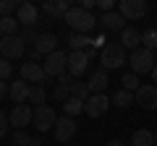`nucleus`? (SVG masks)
Here are the masks:
<instances>
[{
    "label": "nucleus",
    "instance_id": "obj_11",
    "mask_svg": "<svg viewBox=\"0 0 157 146\" xmlns=\"http://www.w3.org/2000/svg\"><path fill=\"white\" fill-rule=\"evenodd\" d=\"M52 133H55V138H58V141H63V144H66V141H71L73 136L78 133V125H76V120H73V118L63 115V118H58L55 130H52Z\"/></svg>",
    "mask_w": 157,
    "mask_h": 146
},
{
    "label": "nucleus",
    "instance_id": "obj_45",
    "mask_svg": "<svg viewBox=\"0 0 157 146\" xmlns=\"http://www.w3.org/2000/svg\"><path fill=\"white\" fill-rule=\"evenodd\" d=\"M155 57H157V50H155Z\"/></svg>",
    "mask_w": 157,
    "mask_h": 146
},
{
    "label": "nucleus",
    "instance_id": "obj_23",
    "mask_svg": "<svg viewBox=\"0 0 157 146\" xmlns=\"http://www.w3.org/2000/svg\"><path fill=\"white\" fill-rule=\"evenodd\" d=\"M13 144L16 146H42V141H39V136H29L26 130H16L13 133Z\"/></svg>",
    "mask_w": 157,
    "mask_h": 146
},
{
    "label": "nucleus",
    "instance_id": "obj_42",
    "mask_svg": "<svg viewBox=\"0 0 157 146\" xmlns=\"http://www.w3.org/2000/svg\"><path fill=\"white\" fill-rule=\"evenodd\" d=\"M152 81L157 84V65H155V71H152Z\"/></svg>",
    "mask_w": 157,
    "mask_h": 146
},
{
    "label": "nucleus",
    "instance_id": "obj_20",
    "mask_svg": "<svg viewBox=\"0 0 157 146\" xmlns=\"http://www.w3.org/2000/svg\"><path fill=\"white\" fill-rule=\"evenodd\" d=\"M86 84H89V91L92 94H102V91L107 89V84H110V76H107V71H94L89 76V81H86Z\"/></svg>",
    "mask_w": 157,
    "mask_h": 146
},
{
    "label": "nucleus",
    "instance_id": "obj_38",
    "mask_svg": "<svg viewBox=\"0 0 157 146\" xmlns=\"http://www.w3.org/2000/svg\"><path fill=\"white\" fill-rule=\"evenodd\" d=\"M97 5L102 8V13H110L113 11V0H97Z\"/></svg>",
    "mask_w": 157,
    "mask_h": 146
},
{
    "label": "nucleus",
    "instance_id": "obj_29",
    "mask_svg": "<svg viewBox=\"0 0 157 146\" xmlns=\"http://www.w3.org/2000/svg\"><path fill=\"white\" fill-rule=\"evenodd\" d=\"M63 112H66L68 118H73V115H81V112H84V102H81V99H73V97H71V99L63 104Z\"/></svg>",
    "mask_w": 157,
    "mask_h": 146
},
{
    "label": "nucleus",
    "instance_id": "obj_7",
    "mask_svg": "<svg viewBox=\"0 0 157 146\" xmlns=\"http://www.w3.org/2000/svg\"><path fill=\"white\" fill-rule=\"evenodd\" d=\"M134 104H139L141 110H157V86L141 84L139 91L134 94Z\"/></svg>",
    "mask_w": 157,
    "mask_h": 146
},
{
    "label": "nucleus",
    "instance_id": "obj_3",
    "mask_svg": "<svg viewBox=\"0 0 157 146\" xmlns=\"http://www.w3.org/2000/svg\"><path fill=\"white\" fill-rule=\"evenodd\" d=\"M42 68H45V76H47V78H58V76H63V73L68 71V52L55 50L52 55L45 57Z\"/></svg>",
    "mask_w": 157,
    "mask_h": 146
},
{
    "label": "nucleus",
    "instance_id": "obj_8",
    "mask_svg": "<svg viewBox=\"0 0 157 146\" xmlns=\"http://www.w3.org/2000/svg\"><path fill=\"white\" fill-rule=\"evenodd\" d=\"M8 120H11V125L16 130H24L34 120V110L29 104H13V110L8 112Z\"/></svg>",
    "mask_w": 157,
    "mask_h": 146
},
{
    "label": "nucleus",
    "instance_id": "obj_25",
    "mask_svg": "<svg viewBox=\"0 0 157 146\" xmlns=\"http://www.w3.org/2000/svg\"><path fill=\"white\" fill-rule=\"evenodd\" d=\"M47 102V91H45V86L39 84V86H32L29 89V104H37V107H42Z\"/></svg>",
    "mask_w": 157,
    "mask_h": 146
},
{
    "label": "nucleus",
    "instance_id": "obj_40",
    "mask_svg": "<svg viewBox=\"0 0 157 146\" xmlns=\"http://www.w3.org/2000/svg\"><path fill=\"white\" fill-rule=\"evenodd\" d=\"M39 60H42V55H39L37 50H32V52H29V63H37V65H39Z\"/></svg>",
    "mask_w": 157,
    "mask_h": 146
},
{
    "label": "nucleus",
    "instance_id": "obj_4",
    "mask_svg": "<svg viewBox=\"0 0 157 146\" xmlns=\"http://www.w3.org/2000/svg\"><path fill=\"white\" fill-rule=\"evenodd\" d=\"M155 52L147 50V47H139L136 52H131V73L141 76V73H152L155 71Z\"/></svg>",
    "mask_w": 157,
    "mask_h": 146
},
{
    "label": "nucleus",
    "instance_id": "obj_12",
    "mask_svg": "<svg viewBox=\"0 0 157 146\" xmlns=\"http://www.w3.org/2000/svg\"><path fill=\"white\" fill-rule=\"evenodd\" d=\"M16 21L24 24V29H32L39 24V8L32 3H21V8L16 11Z\"/></svg>",
    "mask_w": 157,
    "mask_h": 146
},
{
    "label": "nucleus",
    "instance_id": "obj_2",
    "mask_svg": "<svg viewBox=\"0 0 157 146\" xmlns=\"http://www.w3.org/2000/svg\"><path fill=\"white\" fill-rule=\"evenodd\" d=\"M63 21H66L76 34H89L92 29L97 26V18L92 16L89 11H81L78 5H76V8H71V11L66 13V18H63Z\"/></svg>",
    "mask_w": 157,
    "mask_h": 146
},
{
    "label": "nucleus",
    "instance_id": "obj_32",
    "mask_svg": "<svg viewBox=\"0 0 157 146\" xmlns=\"http://www.w3.org/2000/svg\"><path fill=\"white\" fill-rule=\"evenodd\" d=\"M52 99L66 104V102L71 99V86H60V84H58V86H55V91H52Z\"/></svg>",
    "mask_w": 157,
    "mask_h": 146
},
{
    "label": "nucleus",
    "instance_id": "obj_41",
    "mask_svg": "<svg viewBox=\"0 0 157 146\" xmlns=\"http://www.w3.org/2000/svg\"><path fill=\"white\" fill-rule=\"evenodd\" d=\"M105 146H126V144H123V141H118V138H113V141H107Z\"/></svg>",
    "mask_w": 157,
    "mask_h": 146
},
{
    "label": "nucleus",
    "instance_id": "obj_5",
    "mask_svg": "<svg viewBox=\"0 0 157 146\" xmlns=\"http://www.w3.org/2000/svg\"><path fill=\"white\" fill-rule=\"evenodd\" d=\"M34 125H37L39 133H47V130H55V123H58V115L52 107L42 104V107H34Z\"/></svg>",
    "mask_w": 157,
    "mask_h": 146
},
{
    "label": "nucleus",
    "instance_id": "obj_18",
    "mask_svg": "<svg viewBox=\"0 0 157 146\" xmlns=\"http://www.w3.org/2000/svg\"><path fill=\"white\" fill-rule=\"evenodd\" d=\"M29 89H32V86H29L24 78L21 81H13V84H11V94H8V97H11L13 104H26V102H29Z\"/></svg>",
    "mask_w": 157,
    "mask_h": 146
},
{
    "label": "nucleus",
    "instance_id": "obj_1",
    "mask_svg": "<svg viewBox=\"0 0 157 146\" xmlns=\"http://www.w3.org/2000/svg\"><path fill=\"white\" fill-rule=\"evenodd\" d=\"M126 63V47L121 42H110L100 50V65L102 71H115Z\"/></svg>",
    "mask_w": 157,
    "mask_h": 146
},
{
    "label": "nucleus",
    "instance_id": "obj_10",
    "mask_svg": "<svg viewBox=\"0 0 157 146\" xmlns=\"http://www.w3.org/2000/svg\"><path fill=\"white\" fill-rule=\"evenodd\" d=\"M121 16L126 21H139V18L147 16V3L144 0H121Z\"/></svg>",
    "mask_w": 157,
    "mask_h": 146
},
{
    "label": "nucleus",
    "instance_id": "obj_6",
    "mask_svg": "<svg viewBox=\"0 0 157 146\" xmlns=\"http://www.w3.org/2000/svg\"><path fill=\"white\" fill-rule=\"evenodd\" d=\"M24 39L21 37H3V42H0V57H6V60H18V57H24Z\"/></svg>",
    "mask_w": 157,
    "mask_h": 146
},
{
    "label": "nucleus",
    "instance_id": "obj_26",
    "mask_svg": "<svg viewBox=\"0 0 157 146\" xmlns=\"http://www.w3.org/2000/svg\"><path fill=\"white\" fill-rule=\"evenodd\" d=\"M71 97H73V99H81V102H86V99L92 97L89 84H84V81H76V84L71 86Z\"/></svg>",
    "mask_w": 157,
    "mask_h": 146
},
{
    "label": "nucleus",
    "instance_id": "obj_13",
    "mask_svg": "<svg viewBox=\"0 0 157 146\" xmlns=\"http://www.w3.org/2000/svg\"><path fill=\"white\" fill-rule=\"evenodd\" d=\"M21 78L26 84H32V86H39L47 76H45V68L42 65H37V63H24L21 65Z\"/></svg>",
    "mask_w": 157,
    "mask_h": 146
},
{
    "label": "nucleus",
    "instance_id": "obj_30",
    "mask_svg": "<svg viewBox=\"0 0 157 146\" xmlns=\"http://www.w3.org/2000/svg\"><path fill=\"white\" fill-rule=\"evenodd\" d=\"M141 45H144L147 50H152V52L157 50V29H147V31H141Z\"/></svg>",
    "mask_w": 157,
    "mask_h": 146
},
{
    "label": "nucleus",
    "instance_id": "obj_44",
    "mask_svg": "<svg viewBox=\"0 0 157 146\" xmlns=\"http://www.w3.org/2000/svg\"><path fill=\"white\" fill-rule=\"evenodd\" d=\"M0 42H3V34H0Z\"/></svg>",
    "mask_w": 157,
    "mask_h": 146
},
{
    "label": "nucleus",
    "instance_id": "obj_34",
    "mask_svg": "<svg viewBox=\"0 0 157 146\" xmlns=\"http://www.w3.org/2000/svg\"><path fill=\"white\" fill-rule=\"evenodd\" d=\"M13 76V65L6 60V57H0V81H8Z\"/></svg>",
    "mask_w": 157,
    "mask_h": 146
},
{
    "label": "nucleus",
    "instance_id": "obj_37",
    "mask_svg": "<svg viewBox=\"0 0 157 146\" xmlns=\"http://www.w3.org/2000/svg\"><path fill=\"white\" fill-rule=\"evenodd\" d=\"M97 5V0H81V3H78V8H81V11H89L92 13V8Z\"/></svg>",
    "mask_w": 157,
    "mask_h": 146
},
{
    "label": "nucleus",
    "instance_id": "obj_27",
    "mask_svg": "<svg viewBox=\"0 0 157 146\" xmlns=\"http://www.w3.org/2000/svg\"><path fill=\"white\" fill-rule=\"evenodd\" d=\"M131 102H134V94H131V91H126V89H121V91H115V94H113V104L121 107V110L131 107Z\"/></svg>",
    "mask_w": 157,
    "mask_h": 146
},
{
    "label": "nucleus",
    "instance_id": "obj_33",
    "mask_svg": "<svg viewBox=\"0 0 157 146\" xmlns=\"http://www.w3.org/2000/svg\"><path fill=\"white\" fill-rule=\"evenodd\" d=\"M18 37H21V39H24V45H34V42H37L39 39V31H37V29H24V31L21 34H18Z\"/></svg>",
    "mask_w": 157,
    "mask_h": 146
},
{
    "label": "nucleus",
    "instance_id": "obj_24",
    "mask_svg": "<svg viewBox=\"0 0 157 146\" xmlns=\"http://www.w3.org/2000/svg\"><path fill=\"white\" fill-rule=\"evenodd\" d=\"M16 31H18V21L13 16L0 18V34H3V37H16Z\"/></svg>",
    "mask_w": 157,
    "mask_h": 146
},
{
    "label": "nucleus",
    "instance_id": "obj_31",
    "mask_svg": "<svg viewBox=\"0 0 157 146\" xmlns=\"http://www.w3.org/2000/svg\"><path fill=\"white\" fill-rule=\"evenodd\" d=\"M18 8H21V3H18V0H0V18L16 13Z\"/></svg>",
    "mask_w": 157,
    "mask_h": 146
},
{
    "label": "nucleus",
    "instance_id": "obj_14",
    "mask_svg": "<svg viewBox=\"0 0 157 146\" xmlns=\"http://www.w3.org/2000/svg\"><path fill=\"white\" fill-rule=\"evenodd\" d=\"M86 65H89L86 52H68V73H71L73 78L84 76V73H86Z\"/></svg>",
    "mask_w": 157,
    "mask_h": 146
},
{
    "label": "nucleus",
    "instance_id": "obj_43",
    "mask_svg": "<svg viewBox=\"0 0 157 146\" xmlns=\"http://www.w3.org/2000/svg\"><path fill=\"white\" fill-rule=\"evenodd\" d=\"M155 146H157V130H155Z\"/></svg>",
    "mask_w": 157,
    "mask_h": 146
},
{
    "label": "nucleus",
    "instance_id": "obj_16",
    "mask_svg": "<svg viewBox=\"0 0 157 146\" xmlns=\"http://www.w3.org/2000/svg\"><path fill=\"white\" fill-rule=\"evenodd\" d=\"M97 21L102 24V29H105V31H123V29H126V18L121 16V13H115V11L102 13Z\"/></svg>",
    "mask_w": 157,
    "mask_h": 146
},
{
    "label": "nucleus",
    "instance_id": "obj_36",
    "mask_svg": "<svg viewBox=\"0 0 157 146\" xmlns=\"http://www.w3.org/2000/svg\"><path fill=\"white\" fill-rule=\"evenodd\" d=\"M58 84H60V86H73V84H76V81H73V76H71V73H63V76H58Z\"/></svg>",
    "mask_w": 157,
    "mask_h": 146
},
{
    "label": "nucleus",
    "instance_id": "obj_21",
    "mask_svg": "<svg viewBox=\"0 0 157 146\" xmlns=\"http://www.w3.org/2000/svg\"><path fill=\"white\" fill-rule=\"evenodd\" d=\"M92 42H94V39H89V34H71V37H68V47H71V52H86L92 47Z\"/></svg>",
    "mask_w": 157,
    "mask_h": 146
},
{
    "label": "nucleus",
    "instance_id": "obj_35",
    "mask_svg": "<svg viewBox=\"0 0 157 146\" xmlns=\"http://www.w3.org/2000/svg\"><path fill=\"white\" fill-rule=\"evenodd\" d=\"M8 125H11V120H8V115H6V110H0V138L8 133Z\"/></svg>",
    "mask_w": 157,
    "mask_h": 146
},
{
    "label": "nucleus",
    "instance_id": "obj_19",
    "mask_svg": "<svg viewBox=\"0 0 157 146\" xmlns=\"http://www.w3.org/2000/svg\"><path fill=\"white\" fill-rule=\"evenodd\" d=\"M42 11L52 18H66L71 5H68V0H47V3H42Z\"/></svg>",
    "mask_w": 157,
    "mask_h": 146
},
{
    "label": "nucleus",
    "instance_id": "obj_39",
    "mask_svg": "<svg viewBox=\"0 0 157 146\" xmlns=\"http://www.w3.org/2000/svg\"><path fill=\"white\" fill-rule=\"evenodd\" d=\"M8 94H11V84H6V81H0V99H6Z\"/></svg>",
    "mask_w": 157,
    "mask_h": 146
},
{
    "label": "nucleus",
    "instance_id": "obj_28",
    "mask_svg": "<svg viewBox=\"0 0 157 146\" xmlns=\"http://www.w3.org/2000/svg\"><path fill=\"white\" fill-rule=\"evenodd\" d=\"M121 84H123V89H126V91L136 94V91H139V86H141V81H139V76H136V73H123Z\"/></svg>",
    "mask_w": 157,
    "mask_h": 146
},
{
    "label": "nucleus",
    "instance_id": "obj_15",
    "mask_svg": "<svg viewBox=\"0 0 157 146\" xmlns=\"http://www.w3.org/2000/svg\"><path fill=\"white\" fill-rule=\"evenodd\" d=\"M34 50H37L42 57L52 55V52L58 50V37H55L52 31H42V34H39V39L34 42Z\"/></svg>",
    "mask_w": 157,
    "mask_h": 146
},
{
    "label": "nucleus",
    "instance_id": "obj_17",
    "mask_svg": "<svg viewBox=\"0 0 157 146\" xmlns=\"http://www.w3.org/2000/svg\"><path fill=\"white\" fill-rule=\"evenodd\" d=\"M121 45H123L126 50L136 52V50H139V45H141V31H139V29H134V26H126L123 31H121Z\"/></svg>",
    "mask_w": 157,
    "mask_h": 146
},
{
    "label": "nucleus",
    "instance_id": "obj_9",
    "mask_svg": "<svg viewBox=\"0 0 157 146\" xmlns=\"http://www.w3.org/2000/svg\"><path fill=\"white\" fill-rule=\"evenodd\" d=\"M110 97H105V94H92L89 99L84 102V112L89 115V118H102V115L110 110Z\"/></svg>",
    "mask_w": 157,
    "mask_h": 146
},
{
    "label": "nucleus",
    "instance_id": "obj_22",
    "mask_svg": "<svg viewBox=\"0 0 157 146\" xmlns=\"http://www.w3.org/2000/svg\"><path fill=\"white\" fill-rule=\"evenodd\" d=\"M131 146H155V133L147 128H139L131 136Z\"/></svg>",
    "mask_w": 157,
    "mask_h": 146
}]
</instances>
